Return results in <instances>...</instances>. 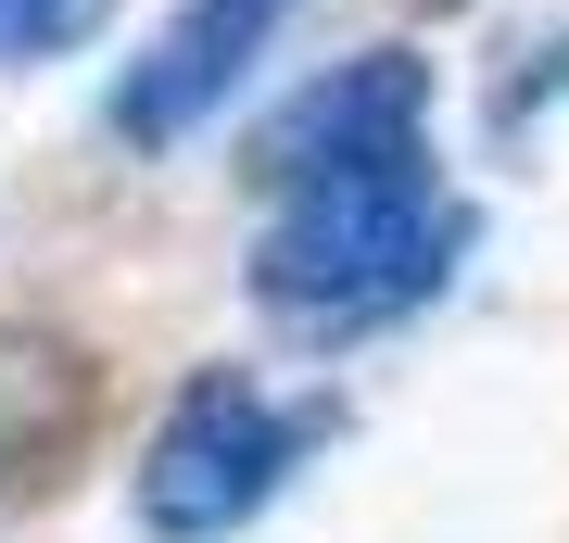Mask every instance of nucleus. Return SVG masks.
Masks as SVG:
<instances>
[{
	"mask_svg": "<svg viewBox=\"0 0 569 543\" xmlns=\"http://www.w3.org/2000/svg\"><path fill=\"white\" fill-rule=\"evenodd\" d=\"M468 265V202L430 178V152L342 164V178L266 190V241H253V303L305 342H355V329L418 316Z\"/></svg>",
	"mask_w": 569,
	"mask_h": 543,
	"instance_id": "obj_1",
	"label": "nucleus"
},
{
	"mask_svg": "<svg viewBox=\"0 0 569 543\" xmlns=\"http://www.w3.org/2000/svg\"><path fill=\"white\" fill-rule=\"evenodd\" d=\"M317 404H291L279 380H253V366H203V380H178V404L152 418L140 443V481H127V519L152 543H228L253 531L266 505L305 481L317 455Z\"/></svg>",
	"mask_w": 569,
	"mask_h": 543,
	"instance_id": "obj_2",
	"label": "nucleus"
},
{
	"mask_svg": "<svg viewBox=\"0 0 569 543\" xmlns=\"http://www.w3.org/2000/svg\"><path fill=\"white\" fill-rule=\"evenodd\" d=\"M392 152H430V77H418V51H355L266 114L253 190H305V178H342V164H392Z\"/></svg>",
	"mask_w": 569,
	"mask_h": 543,
	"instance_id": "obj_3",
	"label": "nucleus"
},
{
	"mask_svg": "<svg viewBox=\"0 0 569 543\" xmlns=\"http://www.w3.org/2000/svg\"><path fill=\"white\" fill-rule=\"evenodd\" d=\"M266 39H279V0H178L164 39L114 77V140H140V152L190 140L203 114H228V101L253 89Z\"/></svg>",
	"mask_w": 569,
	"mask_h": 543,
	"instance_id": "obj_4",
	"label": "nucleus"
},
{
	"mask_svg": "<svg viewBox=\"0 0 569 543\" xmlns=\"http://www.w3.org/2000/svg\"><path fill=\"white\" fill-rule=\"evenodd\" d=\"M77 418H89V366L63 342H39V329H0V493L39 481L77 443Z\"/></svg>",
	"mask_w": 569,
	"mask_h": 543,
	"instance_id": "obj_5",
	"label": "nucleus"
},
{
	"mask_svg": "<svg viewBox=\"0 0 569 543\" xmlns=\"http://www.w3.org/2000/svg\"><path fill=\"white\" fill-rule=\"evenodd\" d=\"M102 26V0H0V63H39V51H77Z\"/></svg>",
	"mask_w": 569,
	"mask_h": 543,
	"instance_id": "obj_6",
	"label": "nucleus"
}]
</instances>
